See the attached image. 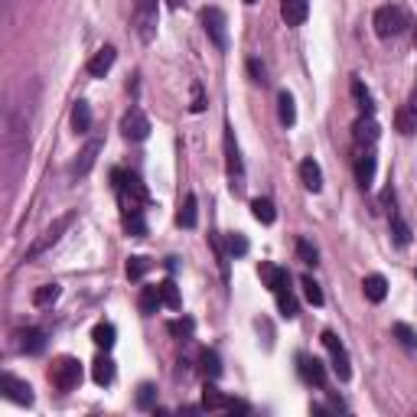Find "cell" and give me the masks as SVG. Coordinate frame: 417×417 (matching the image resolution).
I'll return each instance as SVG.
<instances>
[{
	"label": "cell",
	"instance_id": "obj_39",
	"mask_svg": "<svg viewBox=\"0 0 417 417\" xmlns=\"http://www.w3.org/2000/svg\"><path fill=\"white\" fill-rule=\"evenodd\" d=\"M203 372H205V378H219V375H222V362H219V355H215L212 349L203 352Z\"/></svg>",
	"mask_w": 417,
	"mask_h": 417
},
{
	"label": "cell",
	"instance_id": "obj_5",
	"mask_svg": "<svg viewBox=\"0 0 417 417\" xmlns=\"http://www.w3.org/2000/svg\"><path fill=\"white\" fill-rule=\"evenodd\" d=\"M134 30L140 43H150L157 36V0H134Z\"/></svg>",
	"mask_w": 417,
	"mask_h": 417
},
{
	"label": "cell",
	"instance_id": "obj_42",
	"mask_svg": "<svg viewBox=\"0 0 417 417\" xmlns=\"http://www.w3.org/2000/svg\"><path fill=\"white\" fill-rule=\"evenodd\" d=\"M153 398H157V388L153 385H140L137 388V407H150L153 405Z\"/></svg>",
	"mask_w": 417,
	"mask_h": 417
},
{
	"label": "cell",
	"instance_id": "obj_47",
	"mask_svg": "<svg viewBox=\"0 0 417 417\" xmlns=\"http://www.w3.org/2000/svg\"><path fill=\"white\" fill-rule=\"evenodd\" d=\"M245 3H248V7H251V3H257V0H245Z\"/></svg>",
	"mask_w": 417,
	"mask_h": 417
},
{
	"label": "cell",
	"instance_id": "obj_43",
	"mask_svg": "<svg viewBox=\"0 0 417 417\" xmlns=\"http://www.w3.org/2000/svg\"><path fill=\"white\" fill-rule=\"evenodd\" d=\"M248 72L255 75V82H257V85H264V82H268V78H264V65L257 62V59H248Z\"/></svg>",
	"mask_w": 417,
	"mask_h": 417
},
{
	"label": "cell",
	"instance_id": "obj_27",
	"mask_svg": "<svg viewBox=\"0 0 417 417\" xmlns=\"http://www.w3.org/2000/svg\"><path fill=\"white\" fill-rule=\"evenodd\" d=\"M391 238H395L398 248H407V245H411V225H407L398 212H391Z\"/></svg>",
	"mask_w": 417,
	"mask_h": 417
},
{
	"label": "cell",
	"instance_id": "obj_4",
	"mask_svg": "<svg viewBox=\"0 0 417 417\" xmlns=\"http://www.w3.org/2000/svg\"><path fill=\"white\" fill-rule=\"evenodd\" d=\"M49 382H53L59 391H72V388H78V382H82V362L72 359V355H62V359L49 368Z\"/></svg>",
	"mask_w": 417,
	"mask_h": 417
},
{
	"label": "cell",
	"instance_id": "obj_19",
	"mask_svg": "<svg viewBox=\"0 0 417 417\" xmlns=\"http://www.w3.org/2000/svg\"><path fill=\"white\" fill-rule=\"evenodd\" d=\"M92 378H95L101 388L111 385V382H114V362H111L108 355H98L95 362H92Z\"/></svg>",
	"mask_w": 417,
	"mask_h": 417
},
{
	"label": "cell",
	"instance_id": "obj_17",
	"mask_svg": "<svg viewBox=\"0 0 417 417\" xmlns=\"http://www.w3.org/2000/svg\"><path fill=\"white\" fill-rule=\"evenodd\" d=\"M375 140H378V121L372 114H362V121L355 124V144L359 147H375Z\"/></svg>",
	"mask_w": 417,
	"mask_h": 417
},
{
	"label": "cell",
	"instance_id": "obj_28",
	"mask_svg": "<svg viewBox=\"0 0 417 417\" xmlns=\"http://www.w3.org/2000/svg\"><path fill=\"white\" fill-rule=\"evenodd\" d=\"M140 313H157V307H163V300H160V287H144L140 290Z\"/></svg>",
	"mask_w": 417,
	"mask_h": 417
},
{
	"label": "cell",
	"instance_id": "obj_13",
	"mask_svg": "<svg viewBox=\"0 0 417 417\" xmlns=\"http://www.w3.org/2000/svg\"><path fill=\"white\" fill-rule=\"evenodd\" d=\"M114 56H118L114 46H101V49L92 56V62H88V75H92V78H105L108 69L114 65Z\"/></svg>",
	"mask_w": 417,
	"mask_h": 417
},
{
	"label": "cell",
	"instance_id": "obj_48",
	"mask_svg": "<svg viewBox=\"0 0 417 417\" xmlns=\"http://www.w3.org/2000/svg\"><path fill=\"white\" fill-rule=\"evenodd\" d=\"M414 46H417V30H414Z\"/></svg>",
	"mask_w": 417,
	"mask_h": 417
},
{
	"label": "cell",
	"instance_id": "obj_9",
	"mask_svg": "<svg viewBox=\"0 0 417 417\" xmlns=\"http://www.w3.org/2000/svg\"><path fill=\"white\" fill-rule=\"evenodd\" d=\"M355 180L362 189H372L375 182V147H359V157H355Z\"/></svg>",
	"mask_w": 417,
	"mask_h": 417
},
{
	"label": "cell",
	"instance_id": "obj_12",
	"mask_svg": "<svg viewBox=\"0 0 417 417\" xmlns=\"http://www.w3.org/2000/svg\"><path fill=\"white\" fill-rule=\"evenodd\" d=\"M203 407H205V411H245V405H238V401H232V398H225L215 385H205Z\"/></svg>",
	"mask_w": 417,
	"mask_h": 417
},
{
	"label": "cell",
	"instance_id": "obj_41",
	"mask_svg": "<svg viewBox=\"0 0 417 417\" xmlns=\"http://www.w3.org/2000/svg\"><path fill=\"white\" fill-rule=\"evenodd\" d=\"M297 255H300V261H303V264H316V248L310 245V241H307V238H300L297 241Z\"/></svg>",
	"mask_w": 417,
	"mask_h": 417
},
{
	"label": "cell",
	"instance_id": "obj_29",
	"mask_svg": "<svg viewBox=\"0 0 417 417\" xmlns=\"http://www.w3.org/2000/svg\"><path fill=\"white\" fill-rule=\"evenodd\" d=\"M176 222H180L182 228H196V222H199V212H196V196H186V203L180 205Z\"/></svg>",
	"mask_w": 417,
	"mask_h": 417
},
{
	"label": "cell",
	"instance_id": "obj_7",
	"mask_svg": "<svg viewBox=\"0 0 417 417\" xmlns=\"http://www.w3.org/2000/svg\"><path fill=\"white\" fill-rule=\"evenodd\" d=\"M0 391H3V398L7 401H13V405L20 407H30L33 405V388L26 385V382H20L17 375H0Z\"/></svg>",
	"mask_w": 417,
	"mask_h": 417
},
{
	"label": "cell",
	"instance_id": "obj_44",
	"mask_svg": "<svg viewBox=\"0 0 417 417\" xmlns=\"http://www.w3.org/2000/svg\"><path fill=\"white\" fill-rule=\"evenodd\" d=\"M196 111V114H199V111H205V98H203V88L199 85H193V105H189Z\"/></svg>",
	"mask_w": 417,
	"mask_h": 417
},
{
	"label": "cell",
	"instance_id": "obj_14",
	"mask_svg": "<svg viewBox=\"0 0 417 417\" xmlns=\"http://www.w3.org/2000/svg\"><path fill=\"white\" fill-rule=\"evenodd\" d=\"M257 274H261V280L268 284L274 293L284 287H290V278H287V271L278 268V264H268V261H261V268H257Z\"/></svg>",
	"mask_w": 417,
	"mask_h": 417
},
{
	"label": "cell",
	"instance_id": "obj_8",
	"mask_svg": "<svg viewBox=\"0 0 417 417\" xmlns=\"http://www.w3.org/2000/svg\"><path fill=\"white\" fill-rule=\"evenodd\" d=\"M121 134L128 140H147L150 137V121L140 108H130L128 114L121 118Z\"/></svg>",
	"mask_w": 417,
	"mask_h": 417
},
{
	"label": "cell",
	"instance_id": "obj_22",
	"mask_svg": "<svg viewBox=\"0 0 417 417\" xmlns=\"http://www.w3.org/2000/svg\"><path fill=\"white\" fill-rule=\"evenodd\" d=\"M278 114L284 128H293L297 124V108H293V95L290 92H280L278 95Z\"/></svg>",
	"mask_w": 417,
	"mask_h": 417
},
{
	"label": "cell",
	"instance_id": "obj_30",
	"mask_svg": "<svg viewBox=\"0 0 417 417\" xmlns=\"http://www.w3.org/2000/svg\"><path fill=\"white\" fill-rule=\"evenodd\" d=\"M352 98H355V105H359L362 114H372V111H375L372 95H368V88L362 85V78H352Z\"/></svg>",
	"mask_w": 417,
	"mask_h": 417
},
{
	"label": "cell",
	"instance_id": "obj_10",
	"mask_svg": "<svg viewBox=\"0 0 417 417\" xmlns=\"http://www.w3.org/2000/svg\"><path fill=\"white\" fill-rule=\"evenodd\" d=\"M297 368H300V378H303L307 385H316V388L326 385V368H323V362L316 355H300Z\"/></svg>",
	"mask_w": 417,
	"mask_h": 417
},
{
	"label": "cell",
	"instance_id": "obj_24",
	"mask_svg": "<svg viewBox=\"0 0 417 417\" xmlns=\"http://www.w3.org/2000/svg\"><path fill=\"white\" fill-rule=\"evenodd\" d=\"M72 128H75V134H88V128H92V108H88V101H75Z\"/></svg>",
	"mask_w": 417,
	"mask_h": 417
},
{
	"label": "cell",
	"instance_id": "obj_20",
	"mask_svg": "<svg viewBox=\"0 0 417 417\" xmlns=\"http://www.w3.org/2000/svg\"><path fill=\"white\" fill-rule=\"evenodd\" d=\"M114 336H118V332H114L111 323H98L95 330H92V343H95L101 352H111V349H114Z\"/></svg>",
	"mask_w": 417,
	"mask_h": 417
},
{
	"label": "cell",
	"instance_id": "obj_45",
	"mask_svg": "<svg viewBox=\"0 0 417 417\" xmlns=\"http://www.w3.org/2000/svg\"><path fill=\"white\" fill-rule=\"evenodd\" d=\"M382 205H385L388 212H395V189H391V186H388L385 193H382Z\"/></svg>",
	"mask_w": 417,
	"mask_h": 417
},
{
	"label": "cell",
	"instance_id": "obj_25",
	"mask_svg": "<svg viewBox=\"0 0 417 417\" xmlns=\"http://www.w3.org/2000/svg\"><path fill=\"white\" fill-rule=\"evenodd\" d=\"M332 372L339 382H349L352 378V365H349V352H346L343 346L339 349H332Z\"/></svg>",
	"mask_w": 417,
	"mask_h": 417
},
{
	"label": "cell",
	"instance_id": "obj_40",
	"mask_svg": "<svg viewBox=\"0 0 417 417\" xmlns=\"http://www.w3.org/2000/svg\"><path fill=\"white\" fill-rule=\"evenodd\" d=\"M303 297L310 300L313 307H323V290H320V284L313 278H303Z\"/></svg>",
	"mask_w": 417,
	"mask_h": 417
},
{
	"label": "cell",
	"instance_id": "obj_16",
	"mask_svg": "<svg viewBox=\"0 0 417 417\" xmlns=\"http://www.w3.org/2000/svg\"><path fill=\"white\" fill-rule=\"evenodd\" d=\"M300 180H303V186H307L310 193H320L323 189V170L313 157H307V160L300 163Z\"/></svg>",
	"mask_w": 417,
	"mask_h": 417
},
{
	"label": "cell",
	"instance_id": "obj_33",
	"mask_svg": "<svg viewBox=\"0 0 417 417\" xmlns=\"http://www.w3.org/2000/svg\"><path fill=\"white\" fill-rule=\"evenodd\" d=\"M225 251L232 257H245L248 255V238L241 232H232V235H225Z\"/></svg>",
	"mask_w": 417,
	"mask_h": 417
},
{
	"label": "cell",
	"instance_id": "obj_38",
	"mask_svg": "<svg viewBox=\"0 0 417 417\" xmlns=\"http://www.w3.org/2000/svg\"><path fill=\"white\" fill-rule=\"evenodd\" d=\"M150 271V261L144 255H134V257H128V278L130 280H140L144 274Z\"/></svg>",
	"mask_w": 417,
	"mask_h": 417
},
{
	"label": "cell",
	"instance_id": "obj_36",
	"mask_svg": "<svg viewBox=\"0 0 417 417\" xmlns=\"http://www.w3.org/2000/svg\"><path fill=\"white\" fill-rule=\"evenodd\" d=\"M124 228H128L134 238L147 235V222H144V212H124Z\"/></svg>",
	"mask_w": 417,
	"mask_h": 417
},
{
	"label": "cell",
	"instance_id": "obj_37",
	"mask_svg": "<svg viewBox=\"0 0 417 417\" xmlns=\"http://www.w3.org/2000/svg\"><path fill=\"white\" fill-rule=\"evenodd\" d=\"M391 332L398 336V343L405 346V349H417V332L411 330L407 323H395V326H391Z\"/></svg>",
	"mask_w": 417,
	"mask_h": 417
},
{
	"label": "cell",
	"instance_id": "obj_46",
	"mask_svg": "<svg viewBox=\"0 0 417 417\" xmlns=\"http://www.w3.org/2000/svg\"><path fill=\"white\" fill-rule=\"evenodd\" d=\"M411 108L417 111V85H414V92H411Z\"/></svg>",
	"mask_w": 417,
	"mask_h": 417
},
{
	"label": "cell",
	"instance_id": "obj_32",
	"mask_svg": "<svg viewBox=\"0 0 417 417\" xmlns=\"http://www.w3.org/2000/svg\"><path fill=\"white\" fill-rule=\"evenodd\" d=\"M170 336H176V339H193V332H196V323L189 320V316H180V320H170Z\"/></svg>",
	"mask_w": 417,
	"mask_h": 417
},
{
	"label": "cell",
	"instance_id": "obj_18",
	"mask_svg": "<svg viewBox=\"0 0 417 417\" xmlns=\"http://www.w3.org/2000/svg\"><path fill=\"white\" fill-rule=\"evenodd\" d=\"M362 290L372 303H382V300L388 297V280L382 278V274H368V278L362 280Z\"/></svg>",
	"mask_w": 417,
	"mask_h": 417
},
{
	"label": "cell",
	"instance_id": "obj_23",
	"mask_svg": "<svg viewBox=\"0 0 417 417\" xmlns=\"http://www.w3.org/2000/svg\"><path fill=\"white\" fill-rule=\"evenodd\" d=\"M395 128L401 130V134H407V137L414 134V130H417V111H414V108H411V105L398 108V111H395Z\"/></svg>",
	"mask_w": 417,
	"mask_h": 417
},
{
	"label": "cell",
	"instance_id": "obj_6",
	"mask_svg": "<svg viewBox=\"0 0 417 417\" xmlns=\"http://www.w3.org/2000/svg\"><path fill=\"white\" fill-rule=\"evenodd\" d=\"M203 26L209 33V40L215 43V49H228V20H225V13L219 7H205L203 10Z\"/></svg>",
	"mask_w": 417,
	"mask_h": 417
},
{
	"label": "cell",
	"instance_id": "obj_21",
	"mask_svg": "<svg viewBox=\"0 0 417 417\" xmlns=\"http://www.w3.org/2000/svg\"><path fill=\"white\" fill-rule=\"evenodd\" d=\"M20 349L26 355H40L46 349V332L43 330H26L20 336Z\"/></svg>",
	"mask_w": 417,
	"mask_h": 417
},
{
	"label": "cell",
	"instance_id": "obj_31",
	"mask_svg": "<svg viewBox=\"0 0 417 417\" xmlns=\"http://www.w3.org/2000/svg\"><path fill=\"white\" fill-rule=\"evenodd\" d=\"M251 215H255L257 222L271 225L278 212H274V203H271V199H251Z\"/></svg>",
	"mask_w": 417,
	"mask_h": 417
},
{
	"label": "cell",
	"instance_id": "obj_26",
	"mask_svg": "<svg viewBox=\"0 0 417 417\" xmlns=\"http://www.w3.org/2000/svg\"><path fill=\"white\" fill-rule=\"evenodd\" d=\"M274 297H278V310H280V316H284V320H293V316H297V313H300V307H297V297L290 293V287L278 290Z\"/></svg>",
	"mask_w": 417,
	"mask_h": 417
},
{
	"label": "cell",
	"instance_id": "obj_11",
	"mask_svg": "<svg viewBox=\"0 0 417 417\" xmlns=\"http://www.w3.org/2000/svg\"><path fill=\"white\" fill-rule=\"evenodd\" d=\"M98 153H101V140H88L85 144V150L78 153V160L72 163V176L75 180H82V176H88V170L95 167V160H98Z\"/></svg>",
	"mask_w": 417,
	"mask_h": 417
},
{
	"label": "cell",
	"instance_id": "obj_35",
	"mask_svg": "<svg viewBox=\"0 0 417 417\" xmlns=\"http://www.w3.org/2000/svg\"><path fill=\"white\" fill-rule=\"evenodd\" d=\"M59 300V284H43L40 290H33V303L36 307H49Z\"/></svg>",
	"mask_w": 417,
	"mask_h": 417
},
{
	"label": "cell",
	"instance_id": "obj_1",
	"mask_svg": "<svg viewBox=\"0 0 417 417\" xmlns=\"http://www.w3.org/2000/svg\"><path fill=\"white\" fill-rule=\"evenodd\" d=\"M75 219H78V212H65V215H59V219H56V222L49 225V228H46L43 235L36 238V241H33V248L26 251V261H36V257L46 255V251H49L53 245H59V238H62L65 232L72 228Z\"/></svg>",
	"mask_w": 417,
	"mask_h": 417
},
{
	"label": "cell",
	"instance_id": "obj_15",
	"mask_svg": "<svg viewBox=\"0 0 417 417\" xmlns=\"http://www.w3.org/2000/svg\"><path fill=\"white\" fill-rule=\"evenodd\" d=\"M280 17L287 20V26H300V23L310 17V3H307V0H284V3H280Z\"/></svg>",
	"mask_w": 417,
	"mask_h": 417
},
{
	"label": "cell",
	"instance_id": "obj_34",
	"mask_svg": "<svg viewBox=\"0 0 417 417\" xmlns=\"http://www.w3.org/2000/svg\"><path fill=\"white\" fill-rule=\"evenodd\" d=\"M160 287V300H163V307H170V310H180V290H176V284L173 280H163V284H157Z\"/></svg>",
	"mask_w": 417,
	"mask_h": 417
},
{
	"label": "cell",
	"instance_id": "obj_2",
	"mask_svg": "<svg viewBox=\"0 0 417 417\" xmlns=\"http://www.w3.org/2000/svg\"><path fill=\"white\" fill-rule=\"evenodd\" d=\"M375 33L382 36V40H391V36H401L407 26V13L398 7V3H385V7H378L375 10Z\"/></svg>",
	"mask_w": 417,
	"mask_h": 417
},
{
	"label": "cell",
	"instance_id": "obj_3",
	"mask_svg": "<svg viewBox=\"0 0 417 417\" xmlns=\"http://www.w3.org/2000/svg\"><path fill=\"white\" fill-rule=\"evenodd\" d=\"M225 167H228L232 193H245V163H241V150H238V140L232 128H225Z\"/></svg>",
	"mask_w": 417,
	"mask_h": 417
}]
</instances>
